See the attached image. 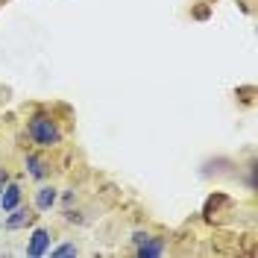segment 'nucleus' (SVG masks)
I'll return each instance as SVG.
<instances>
[{
  "label": "nucleus",
  "mask_w": 258,
  "mask_h": 258,
  "mask_svg": "<svg viewBox=\"0 0 258 258\" xmlns=\"http://www.w3.org/2000/svg\"><path fill=\"white\" fill-rule=\"evenodd\" d=\"M27 135L32 138V144L41 147V150H50L62 141V129L56 123V117L47 112H35L27 120Z\"/></svg>",
  "instance_id": "nucleus-1"
},
{
  "label": "nucleus",
  "mask_w": 258,
  "mask_h": 258,
  "mask_svg": "<svg viewBox=\"0 0 258 258\" xmlns=\"http://www.w3.org/2000/svg\"><path fill=\"white\" fill-rule=\"evenodd\" d=\"M6 214H9V217H6V223L3 226H6L9 232H15V229H27V226H32L35 220H38V214H35L32 209H24V206H15V209L6 211Z\"/></svg>",
  "instance_id": "nucleus-2"
},
{
  "label": "nucleus",
  "mask_w": 258,
  "mask_h": 258,
  "mask_svg": "<svg viewBox=\"0 0 258 258\" xmlns=\"http://www.w3.org/2000/svg\"><path fill=\"white\" fill-rule=\"evenodd\" d=\"M50 229H32L30 235V243H27V255L30 258H41L50 252Z\"/></svg>",
  "instance_id": "nucleus-3"
},
{
  "label": "nucleus",
  "mask_w": 258,
  "mask_h": 258,
  "mask_svg": "<svg viewBox=\"0 0 258 258\" xmlns=\"http://www.w3.org/2000/svg\"><path fill=\"white\" fill-rule=\"evenodd\" d=\"M135 255L138 258H159V255H164V238H159V235H147L141 243H135Z\"/></svg>",
  "instance_id": "nucleus-4"
},
{
  "label": "nucleus",
  "mask_w": 258,
  "mask_h": 258,
  "mask_svg": "<svg viewBox=\"0 0 258 258\" xmlns=\"http://www.w3.org/2000/svg\"><path fill=\"white\" fill-rule=\"evenodd\" d=\"M24 164H27V173H30L35 182H44V179L50 176V164L41 159V156H35V153H27Z\"/></svg>",
  "instance_id": "nucleus-5"
},
{
  "label": "nucleus",
  "mask_w": 258,
  "mask_h": 258,
  "mask_svg": "<svg viewBox=\"0 0 258 258\" xmlns=\"http://www.w3.org/2000/svg\"><path fill=\"white\" fill-rule=\"evenodd\" d=\"M21 185L15 182H6L3 185V191H0V211H12L15 206H21Z\"/></svg>",
  "instance_id": "nucleus-6"
},
{
  "label": "nucleus",
  "mask_w": 258,
  "mask_h": 258,
  "mask_svg": "<svg viewBox=\"0 0 258 258\" xmlns=\"http://www.w3.org/2000/svg\"><path fill=\"white\" fill-rule=\"evenodd\" d=\"M56 200H59V191H56L53 185H41V188L35 191V209L50 211L53 206H56Z\"/></svg>",
  "instance_id": "nucleus-7"
},
{
  "label": "nucleus",
  "mask_w": 258,
  "mask_h": 258,
  "mask_svg": "<svg viewBox=\"0 0 258 258\" xmlns=\"http://www.w3.org/2000/svg\"><path fill=\"white\" fill-rule=\"evenodd\" d=\"M50 255H56V258H68V255H80V249H77V243H62V246L50 249Z\"/></svg>",
  "instance_id": "nucleus-8"
},
{
  "label": "nucleus",
  "mask_w": 258,
  "mask_h": 258,
  "mask_svg": "<svg viewBox=\"0 0 258 258\" xmlns=\"http://www.w3.org/2000/svg\"><path fill=\"white\" fill-rule=\"evenodd\" d=\"M6 182H9V173H6V170L0 167V191H3V185H6Z\"/></svg>",
  "instance_id": "nucleus-9"
}]
</instances>
